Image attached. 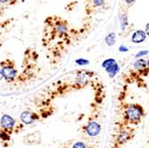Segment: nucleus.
<instances>
[{
	"label": "nucleus",
	"instance_id": "nucleus-1",
	"mask_svg": "<svg viewBox=\"0 0 149 148\" xmlns=\"http://www.w3.org/2000/svg\"><path fill=\"white\" fill-rule=\"evenodd\" d=\"M125 118L131 123H138L140 122L141 117L144 115V110L139 104L130 105L125 111Z\"/></svg>",
	"mask_w": 149,
	"mask_h": 148
},
{
	"label": "nucleus",
	"instance_id": "nucleus-2",
	"mask_svg": "<svg viewBox=\"0 0 149 148\" xmlns=\"http://www.w3.org/2000/svg\"><path fill=\"white\" fill-rule=\"evenodd\" d=\"M1 74L7 81H13L17 76V71L15 68V65L9 60L2 62L1 63Z\"/></svg>",
	"mask_w": 149,
	"mask_h": 148
},
{
	"label": "nucleus",
	"instance_id": "nucleus-3",
	"mask_svg": "<svg viewBox=\"0 0 149 148\" xmlns=\"http://www.w3.org/2000/svg\"><path fill=\"white\" fill-rule=\"evenodd\" d=\"M15 125V120H13V117L7 115V114H4L1 118V126L2 129L5 131L7 132H11L13 129V127Z\"/></svg>",
	"mask_w": 149,
	"mask_h": 148
},
{
	"label": "nucleus",
	"instance_id": "nucleus-4",
	"mask_svg": "<svg viewBox=\"0 0 149 148\" xmlns=\"http://www.w3.org/2000/svg\"><path fill=\"white\" fill-rule=\"evenodd\" d=\"M100 130H101V126L97 122H90L86 128L88 135L90 137H97L100 133Z\"/></svg>",
	"mask_w": 149,
	"mask_h": 148
},
{
	"label": "nucleus",
	"instance_id": "nucleus-5",
	"mask_svg": "<svg viewBox=\"0 0 149 148\" xmlns=\"http://www.w3.org/2000/svg\"><path fill=\"white\" fill-rule=\"evenodd\" d=\"M36 119H37L36 114H34L29 111L23 112L21 114V120L24 124H31L34 122V120Z\"/></svg>",
	"mask_w": 149,
	"mask_h": 148
},
{
	"label": "nucleus",
	"instance_id": "nucleus-6",
	"mask_svg": "<svg viewBox=\"0 0 149 148\" xmlns=\"http://www.w3.org/2000/svg\"><path fill=\"white\" fill-rule=\"evenodd\" d=\"M146 32L139 30V31H137L133 33L132 38H131V41L133 43H141L146 39Z\"/></svg>",
	"mask_w": 149,
	"mask_h": 148
},
{
	"label": "nucleus",
	"instance_id": "nucleus-7",
	"mask_svg": "<svg viewBox=\"0 0 149 148\" xmlns=\"http://www.w3.org/2000/svg\"><path fill=\"white\" fill-rule=\"evenodd\" d=\"M130 138V134L128 132V131H121L118 137H117V142L120 144V145H123L125 144L129 139Z\"/></svg>",
	"mask_w": 149,
	"mask_h": 148
},
{
	"label": "nucleus",
	"instance_id": "nucleus-8",
	"mask_svg": "<svg viewBox=\"0 0 149 148\" xmlns=\"http://www.w3.org/2000/svg\"><path fill=\"white\" fill-rule=\"evenodd\" d=\"M105 70H106V72H108V75H109L110 78H113L114 75H115V74L118 72V71H119V66H118L117 63H114L113 65H112V66H110V67H108V68H106Z\"/></svg>",
	"mask_w": 149,
	"mask_h": 148
},
{
	"label": "nucleus",
	"instance_id": "nucleus-9",
	"mask_svg": "<svg viewBox=\"0 0 149 148\" xmlns=\"http://www.w3.org/2000/svg\"><path fill=\"white\" fill-rule=\"evenodd\" d=\"M146 64H147V63L144 59H139L134 63V67L139 71H142L146 67Z\"/></svg>",
	"mask_w": 149,
	"mask_h": 148
},
{
	"label": "nucleus",
	"instance_id": "nucleus-10",
	"mask_svg": "<svg viewBox=\"0 0 149 148\" xmlns=\"http://www.w3.org/2000/svg\"><path fill=\"white\" fill-rule=\"evenodd\" d=\"M115 34L113 32L112 33H109L107 35V37L105 38V42L108 46H113L114 43H115Z\"/></svg>",
	"mask_w": 149,
	"mask_h": 148
},
{
	"label": "nucleus",
	"instance_id": "nucleus-11",
	"mask_svg": "<svg viewBox=\"0 0 149 148\" xmlns=\"http://www.w3.org/2000/svg\"><path fill=\"white\" fill-rule=\"evenodd\" d=\"M114 63H116V62H115V60L114 59H107V60H105V61H104V63H102V66L104 67V69H106V68H108V67H110V66H112V65H113Z\"/></svg>",
	"mask_w": 149,
	"mask_h": 148
},
{
	"label": "nucleus",
	"instance_id": "nucleus-12",
	"mask_svg": "<svg viewBox=\"0 0 149 148\" xmlns=\"http://www.w3.org/2000/svg\"><path fill=\"white\" fill-rule=\"evenodd\" d=\"M8 132L7 131H3L1 132V138L4 139V140H9L10 139V136H9V134H7Z\"/></svg>",
	"mask_w": 149,
	"mask_h": 148
},
{
	"label": "nucleus",
	"instance_id": "nucleus-13",
	"mask_svg": "<svg viewBox=\"0 0 149 148\" xmlns=\"http://www.w3.org/2000/svg\"><path fill=\"white\" fill-rule=\"evenodd\" d=\"M88 63H89V62H88V60H85V59H82V58L76 60V63L79 64V65H86V64H88Z\"/></svg>",
	"mask_w": 149,
	"mask_h": 148
},
{
	"label": "nucleus",
	"instance_id": "nucleus-14",
	"mask_svg": "<svg viewBox=\"0 0 149 148\" xmlns=\"http://www.w3.org/2000/svg\"><path fill=\"white\" fill-rule=\"evenodd\" d=\"M72 148H86V145L83 142H77L73 145Z\"/></svg>",
	"mask_w": 149,
	"mask_h": 148
},
{
	"label": "nucleus",
	"instance_id": "nucleus-15",
	"mask_svg": "<svg viewBox=\"0 0 149 148\" xmlns=\"http://www.w3.org/2000/svg\"><path fill=\"white\" fill-rule=\"evenodd\" d=\"M149 53V51H147V50H145V51H141V52H139V54H137L136 55V57H141V56H145V55H147V54Z\"/></svg>",
	"mask_w": 149,
	"mask_h": 148
},
{
	"label": "nucleus",
	"instance_id": "nucleus-16",
	"mask_svg": "<svg viewBox=\"0 0 149 148\" xmlns=\"http://www.w3.org/2000/svg\"><path fill=\"white\" fill-rule=\"evenodd\" d=\"M94 5L97 6H100L104 4V0H94L93 1Z\"/></svg>",
	"mask_w": 149,
	"mask_h": 148
},
{
	"label": "nucleus",
	"instance_id": "nucleus-17",
	"mask_svg": "<svg viewBox=\"0 0 149 148\" xmlns=\"http://www.w3.org/2000/svg\"><path fill=\"white\" fill-rule=\"evenodd\" d=\"M146 33L149 36V22L146 25Z\"/></svg>",
	"mask_w": 149,
	"mask_h": 148
},
{
	"label": "nucleus",
	"instance_id": "nucleus-18",
	"mask_svg": "<svg viewBox=\"0 0 149 148\" xmlns=\"http://www.w3.org/2000/svg\"><path fill=\"white\" fill-rule=\"evenodd\" d=\"M120 51H121V52H127V51H128V48L121 46V47H120Z\"/></svg>",
	"mask_w": 149,
	"mask_h": 148
},
{
	"label": "nucleus",
	"instance_id": "nucleus-19",
	"mask_svg": "<svg viewBox=\"0 0 149 148\" xmlns=\"http://www.w3.org/2000/svg\"><path fill=\"white\" fill-rule=\"evenodd\" d=\"M125 1H126L127 4H132L135 1V0H125Z\"/></svg>",
	"mask_w": 149,
	"mask_h": 148
},
{
	"label": "nucleus",
	"instance_id": "nucleus-20",
	"mask_svg": "<svg viewBox=\"0 0 149 148\" xmlns=\"http://www.w3.org/2000/svg\"><path fill=\"white\" fill-rule=\"evenodd\" d=\"M8 1H10V0H1V2H2V3H6V2H8Z\"/></svg>",
	"mask_w": 149,
	"mask_h": 148
},
{
	"label": "nucleus",
	"instance_id": "nucleus-21",
	"mask_svg": "<svg viewBox=\"0 0 149 148\" xmlns=\"http://www.w3.org/2000/svg\"><path fill=\"white\" fill-rule=\"evenodd\" d=\"M147 66H148V67H149V59H148V60H147Z\"/></svg>",
	"mask_w": 149,
	"mask_h": 148
}]
</instances>
